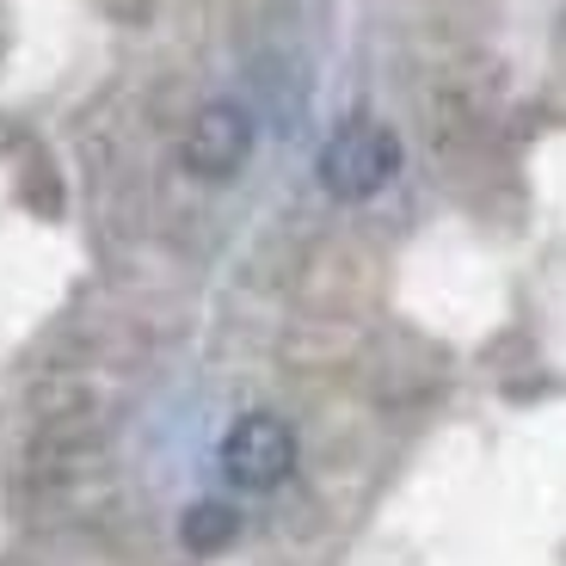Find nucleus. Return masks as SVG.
Returning <instances> with one entry per match:
<instances>
[{"mask_svg":"<svg viewBox=\"0 0 566 566\" xmlns=\"http://www.w3.org/2000/svg\"><path fill=\"white\" fill-rule=\"evenodd\" d=\"M179 160L191 179H234V172L253 160V112L234 99H210L198 105V117L185 124V142H179Z\"/></svg>","mask_w":566,"mask_h":566,"instance_id":"nucleus-3","label":"nucleus"},{"mask_svg":"<svg viewBox=\"0 0 566 566\" xmlns=\"http://www.w3.org/2000/svg\"><path fill=\"white\" fill-rule=\"evenodd\" d=\"M314 172H321L326 198L364 203V198H376V191H388V179L400 172V136L382 117H352V124H339L326 136Z\"/></svg>","mask_w":566,"mask_h":566,"instance_id":"nucleus-1","label":"nucleus"},{"mask_svg":"<svg viewBox=\"0 0 566 566\" xmlns=\"http://www.w3.org/2000/svg\"><path fill=\"white\" fill-rule=\"evenodd\" d=\"M222 474L241 493H277L296 474V431L277 412H241L222 438Z\"/></svg>","mask_w":566,"mask_h":566,"instance_id":"nucleus-2","label":"nucleus"},{"mask_svg":"<svg viewBox=\"0 0 566 566\" xmlns=\"http://www.w3.org/2000/svg\"><path fill=\"white\" fill-rule=\"evenodd\" d=\"M234 530H241V517H234V505H222V499H198V505L185 511L179 542H185L191 554H222L228 542H234Z\"/></svg>","mask_w":566,"mask_h":566,"instance_id":"nucleus-4","label":"nucleus"}]
</instances>
